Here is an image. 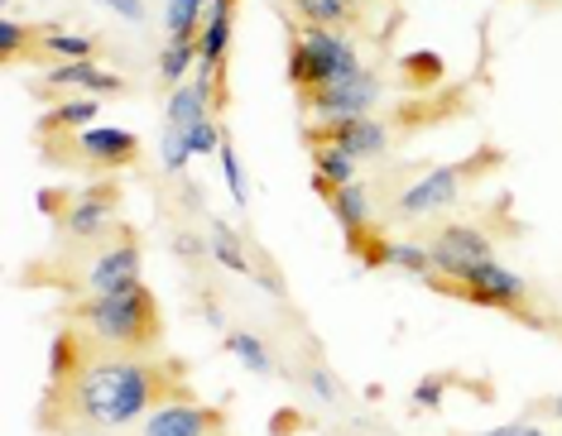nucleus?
Returning a JSON list of instances; mask_svg holds the SVG:
<instances>
[{
    "label": "nucleus",
    "mask_w": 562,
    "mask_h": 436,
    "mask_svg": "<svg viewBox=\"0 0 562 436\" xmlns=\"http://www.w3.org/2000/svg\"><path fill=\"white\" fill-rule=\"evenodd\" d=\"M289 87L293 96L313 92V87H327L337 77L366 72L361 48H356L351 34L337 30H308V24H289Z\"/></svg>",
    "instance_id": "7"
},
{
    "label": "nucleus",
    "mask_w": 562,
    "mask_h": 436,
    "mask_svg": "<svg viewBox=\"0 0 562 436\" xmlns=\"http://www.w3.org/2000/svg\"><path fill=\"white\" fill-rule=\"evenodd\" d=\"M97 5L116 10V15H125L131 24H139V20H145V0H97Z\"/></svg>",
    "instance_id": "33"
},
{
    "label": "nucleus",
    "mask_w": 562,
    "mask_h": 436,
    "mask_svg": "<svg viewBox=\"0 0 562 436\" xmlns=\"http://www.w3.org/2000/svg\"><path fill=\"white\" fill-rule=\"evenodd\" d=\"M303 379H308V389H313L323 403H337V399H341V389H337V379H331V369L308 365V369H303Z\"/></svg>",
    "instance_id": "31"
},
{
    "label": "nucleus",
    "mask_w": 562,
    "mask_h": 436,
    "mask_svg": "<svg viewBox=\"0 0 562 436\" xmlns=\"http://www.w3.org/2000/svg\"><path fill=\"white\" fill-rule=\"evenodd\" d=\"M207 115H216V101H212V87L202 77H188L183 87L169 92V106H164V125H178V130H193Z\"/></svg>",
    "instance_id": "17"
},
{
    "label": "nucleus",
    "mask_w": 562,
    "mask_h": 436,
    "mask_svg": "<svg viewBox=\"0 0 562 436\" xmlns=\"http://www.w3.org/2000/svg\"><path fill=\"white\" fill-rule=\"evenodd\" d=\"M82 58H97V44L87 34H68L58 24H44V38H40V62H82Z\"/></svg>",
    "instance_id": "21"
},
{
    "label": "nucleus",
    "mask_w": 562,
    "mask_h": 436,
    "mask_svg": "<svg viewBox=\"0 0 562 436\" xmlns=\"http://www.w3.org/2000/svg\"><path fill=\"white\" fill-rule=\"evenodd\" d=\"M207 5L212 0H169V15H164L169 44H198L202 24H207Z\"/></svg>",
    "instance_id": "22"
},
{
    "label": "nucleus",
    "mask_w": 562,
    "mask_h": 436,
    "mask_svg": "<svg viewBox=\"0 0 562 436\" xmlns=\"http://www.w3.org/2000/svg\"><path fill=\"white\" fill-rule=\"evenodd\" d=\"M505 163V153L495 149V145H481L476 153H467V159H457V163H438V169H424L414 177V183H404V192L394 197V216L400 221H424V216H438L447 211L457 197L471 187V183H481V177H491L495 169Z\"/></svg>",
    "instance_id": "5"
},
{
    "label": "nucleus",
    "mask_w": 562,
    "mask_h": 436,
    "mask_svg": "<svg viewBox=\"0 0 562 436\" xmlns=\"http://www.w3.org/2000/svg\"><path fill=\"white\" fill-rule=\"evenodd\" d=\"M284 10L293 24L308 30H337V34H375L380 44H390L385 30V10H394V0H284Z\"/></svg>",
    "instance_id": "9"
},
{
    "label": "nucleus",
    "mask_w": 562,
    "mask_h": 436,
    "mask_svg": "<svg viewBox=\"0 0 562 436\" xmlns=\"http://www.w3.org/2000/svg\"><path fill=\"white\" fill-rule=\"evenodd\" d=\"M222 173H226V192H232V202L236 207H246L250 202V187H246V169H240V159H236V145H232V135H226V145H222Z\"/></svg>",
    "instance_id": "28"
},
{
    "label": "nucleus",
    "mask_w": 562,
    "mask_h": 436,
    "mask_svg": "<svg viewBox=\"0 0 562 436\" xmlns=\"http://www.w3.org/2000/svg\"><path fill=\"white\" fill-rule=\"evenodd\" d=\"M173 254H178V260H202V254H212V250H202V240H198V236L178 230V236H173Z\"/></svg>",
    "instance_id": "32"
},
{
    "label": "nucleus",
    "mask_w": 562,
    "mask_h": 436,
    "mask_svg": "<svg viewBox=\"0 0 562 436\" xmlns=\"http://www.w3.org/2000/svg\"><path fill=\"white\" fill-rule=\"evenodd\" d=\"M539 413H548V417H562V393H553V399H543V403H539Z\"/></svg>",
    "instance_id": "35"
},
{
    "label": "nucleus",
    "mask_w": 562,
    "mask_h": 436,
    "mask_svg": "<svg viewBox=\"0 0 562 436\" xmlns=\"http://www.w3.org/2000/svg\"><path fill=\"white\" fill-rule=\"evenodd\" d=\"M394 77H400L408 92H438V87H447V62L432 48H418V54H404L394 62Z\"/></svg>",
    "instance_id": "19"
},
{
    "label": "nucleus",
    "mask_w": 562,
    "mask_h": 436,
    "mask_svg": "<svg viewBox=\"0 0 562 436\" xmlns=\"http://www.w3.org/2000/svg\"><path fill=\"white\" fill-rule=\"evenodd\" d=\"M222 351L226 355H236V360L240 365H246L250 369V375H274V355L270 351H265V341L260 336H250V331H226V336H222Z\"/></svg>",
    "instance_id": "23"
},
{
    "label": "nucleus",
    "mask_w": 562,
    "mask_h": 436,
    "mask_svg": "<svg viewBox=\"0 0 562 436\" xmlns=\"http://www.w3.org/2000/svg\"><path fill=\"white\" fill-rule=\"evenodd\" d=\"M40 38H44V24H20L10 15H0V62L15 68V62H40Z\"/></svg>",
    "instance_id": "20"
},
{
    "label": "nucleus",
    "mask_w": 562,
    "mask_h": 436,
    "mask_svg": "<svg viewBox=\"0 0 562 436\" xmlns=\"http://www.w3.org/2000/svg\"><path fill=\"white\" fill-rule=\"evenodd\" d=\"M232 413L216 403H198V399H173L155 408L139 427H131L125 436H222Z\"/></svg>",
    "instance_id": "13"
},
{
    "label": "nucleus",
    "mask_w": 562,
    "mask_h": 436,
    "mask_svg": "<svg viewBox=\"0 0 562 436\" xmlns=\"http://www.w3.org/2000/svg\"><path fill=\"white\" fill-rule=\"evenodd\" d=\"M97 111H101V101H97V96H58L54 106L40 115V139L87 130V125L97 121Z\"/></svg>",
    "instance_id": "18"
},
{
    "label": "nucleus",
    "mask_w": 562,
    "mask_h": 436,
    "mask_svg": "<svg viewBox=\"0 0 562 436\" xmlns=\"http://www.w3.org/2000/svg\"><path fill=\"white\" fill-rule=\"evenodd\" d=\"M424 284H432L438 292H452L457 302L495 307V312L515 317V322H524V326H548V317L533 307V288L524 284L515 268H505L501 260H485L481 268H471L462 284H442V278H432V274L424 278Z\"/></svg>",
    "instance_id": "8"
},
{
    "label": "nucleus",
    "mask_w": 562,
    "mask_h": 436,
    "mask_svg": "<svg viewBox=\"0 0 562 436\" xmlns=\"http://www.w3.org/2000/svg\"><path fill=\"white\" fill-rule=\"evenodd\" d=\"M139 236L131 226H116L101 245H87L82 260L72 264L68 254L54 264H63V274H40L30 278V284H54L63 292H72V298H87V292H111V288H125V284H139Z\"/></svg>",
    "instance_id": "3"
},
{
    "label": "nucleus",
    "mask_w": 562,
    "mask_h": 436,
    "mask_svg": "<svg viewBox=\"0 0 562 436\" xmlns=\"http://www.w3.org/2000/svg\"><path fill=\"white\" fill-rule=\"evenodd\" d=\"M121 197L125 187L111 177V183H87V187H68V192H44L40 207L48 211L54 221L63 250H87V245H101L121 221Z\"/></svg>",
    "instance_id": "4"
},
{
    "label": "nucleus",
    "mask_w": 562,
    "mask_h": 436,
    "mask_svg": "<svg viewBox=\"0 0 562 436\" xmlns=\"http://www.w3.org/2000/svg\"><path fill=\"white\" fill-rule=\"evenodd\" d=\"M193 399L178 355H125L97 345L87 331L58 326L48 345V379L34 408L40 436H125L155 408Z\"/></svg>",
    "instance_id": "1"
},
{
    "label": "nucleus",
    "mask_w": 562,
    "mask_h": 436,
    "mask_svg": "<svg viewBox=\"0 0 562 436\" xmlns=\"http://www.w3.org/2000/svg\"><path fill=\"white\" fill-rule=\"evenodd\" d=\"M40 92L44 96H121L125 82L116 72L101 68L97 58H82V62H54V68H44Z\"/></svg>",
    "instance_id": "15"
},
{
    "label": "nucleus",
    "mask_w": 562,
    "mask_h": 436,
    "mask_svg": "<svg viewBox=\"0 0 562 436\" xmlns=\"http://www.w3.org/2000/svg\"><path fill=\"white\" fill-rule=\"evenodd\" d=\"M159 159H164V169H169V173H183L188 159H193V149H188V130H178V125H164Z\"/></svg>",
    "instance_id": "26"
},
{
    "label": "nucleus",
    "mask_w": 562,
    "mask_h": 436,
    "mask_svg": "<svg viewBox=\"0 0 562 436\" xmlns=\"http://www.w3.org/2000/svg\"><path fill=\"white\" fill-rule=\"evenodd\" d=\"M327 207H331V216H337V226H341V245H347V254L361 245L370 230H380L375 197H370V183H361V177H356V183H341L327 197Z\"/></svg>",
    "instance_id": "16"
},
{
    "label": "nucleus",
    "mask_w": 562,
    "mask_h": 436,
    "mask_svg": "<svg viewBox=\"0 0 562 436\" xmlns=\"http://www.w3.org/2000/svg\"><path fill=\"white\" fill-rule=\"evenodd\" d=\"M390 264H394V268H404V274H418V278H428V274H432V254H428V245H408V240H394V245H390Z\"/></svg>",
    "instance_id": "27"
},
{
    "label": "nucleus",
    "mask_w": 562,
    "mask_h": 436,
    "mask_svg": "<svg viewBox=\"0 0 562 436\" xmlns=\"http://www.w3.org/2000/svg\"><path fill=\"white\" fill-rule=\"evenodd\" d=\"M481 436H543L533 422H505V427H491V432H481Z\"/></svg>",
    "instance_id": "34"
},
{
    "label": "nucleus",
    "mask_w": 562,
    "mask_h": 436,
    "mask_svg": "<svg viewBox=\"0 0 562 436\" xmlns=\"http://www.w3.org/2000/svg\"><path fill=\"white\" fill-rule=\"evenodd\" d=\"M428 254H432V278H442V284H462L471 268L495 260V240L471 221H447V226L432 230Z\"/></svg>",
    "instance_id": "12"
},
{
    "label": "nucleus",
    "mask_w": 562,
    "mask_h": 436,
    "mask_svg": "<svg viewBox=\"0 0 562 436\" xmlns=\"http://www.w3.org/2000/svg\"><path fill=\"white\" fill-rule=\"evenodd\" d=\"M442 389H447V375H428L414 389V408H424V413H438V408H442Z\"/></svg>",
    "instance_id": "30"
},
{
    "label": "nucleus",
    "mask_w": 562,
    "mask_h": 436,
    "mask_svg": "<svg viewBox=\"0 0 562 436\" xmlns=\"http://www.w3.org/2000/svg\"><path fill=\"white\" fill-rule=\"evenodd\" d=\"M188 72H198V44H164L159 54V77L169 87H183Z\"/></svg>",
    "instance_id": "25"
},
{
    "label": "nucleus",
    "mask_w": 562,
    "mask_h": 436,
    "mask_svg": "<svg viewBox=\"0 0 562 436\" xmlns=\"http://www.w3.org/2000/svg\"><path fill=\"white\" fill-rule=\"evenodd\" d=\"M207 250H212V260L222 264V268H232V274H255V268H250V254L240 250L236 230L226 226V221H212V226H207Z\"/></svg>",
    "instance_id": "24"
},
{
    "label": "nucleus",
    "mask_w": 562,
    "mask_h": 436,
    "mask_svg": "<svg viewBox=\"0 0 562 436\" xmlns=\"http://www.w3.org/2000/svg\"><path fill=\"white\" fill-rule=\"evenodd\" d=\"M232 5H240V0H232Z\"/></svg>",
    "instance_id": "36"
},
{
    "label": "nucleus",
    "mask_w": 562,
    "mask_h": 436,
    "mask_svg": "<svg viewBox=\"0 0 562 436\" xmlns=\"http://www.w3.org/2000/svg\"><path fill=\"white\" fill-rule=\"evenodd\" d=\"M467 87H438V92H418V96H404L390 106V125L394 135H424V130H438V125L467 115Z\"/></svg>",
    "instance_id": "14"
},
{
    "label": "nucleus",
    "mask_w": 562,
    "mask_h": 436,
    "mask_svg": "<svg viewBox=\"0 0 562 436\" xmlns=\"http://www.w3.org/2000/svg\"><path fill=\"white\" fill-rule=\"evenodd\" d=\"M385 96V77L375 68L337 77L327 87H313V92H299V111L308 121H351V115H370Z\"/></svg>",
    "instance_id": "10"
},
{
    "label": "nucleus",
    "mask_w": 562,
    "mask_h": 436,
    "mask_svg": "<svg viewBox=\"0 0 562 436\" xmlns=\"http://www.w3.org/2000/svg\"><path fill=\"white\" fill-rule=\"evenodd\" d=\"M394 125L390 115H351V121H308L303 125V145H331V149H347L356 163L366 159H385L390 145H394Z\"/></svg>",
    "instance_id": "11"
},
{
    "label": "nucleus",
    "mask_w": 562,
    "mask_h": 436,
    "mask_svg": "<svg viewBox=\"0 0 562 436\" xmlns=\"http://www.w3.org/2000/svg\"><path fill=\"white\" fill-rule=\"evenodd\" d=\"M63 322L87 331L97 345L125 355H159L164 351V312L155 288L139 284L111 288V292H87V298L63 307Z\"/></svg>",
    "instance_id": "2"
},
{
    "label": "nucleus",
    "mask_w": 562,
    "mask_h": 436,
    "mask_svg": "<svg viewBox=\"0 0 562 436\" xmlns=\"http://www.w3.org/2000/svg\"><path fill=\"white\" fill-rule=\"evenodd\" d=\"M40 153H44V163H54V169L116 177V173L139 163V135L121 130V125H87V130H72V135L40 139Z\"/></svg>",
    "instance_id": "6"
},
{
    "label": "nucleus",
    "mask_w": 562,
    "mask_h": 436,
    "mask_svg": "<svg viewBox=\"0 0 562 436\" xmlns=\"http://www.w3.org/2000/svg\"><path fill=\"white\" fill-rule=\"evenodd\" d=\"M222 145H226V135H222V121H216V115H207L202 125L188 130V149H193V159L198 153H222Z\"/></svg>",
    "instance_id": "29"
}]
</instances>
